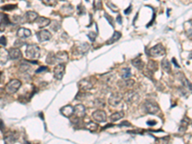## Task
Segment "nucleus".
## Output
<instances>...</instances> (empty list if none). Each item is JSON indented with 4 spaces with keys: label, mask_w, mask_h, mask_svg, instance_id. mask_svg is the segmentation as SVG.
Masks as SVG:
<instances>
[{
    "label": "nucleus",
    "mask_w": 192,
    "mask_h": 144,
    "mask_svg": "<svg viewBox=\"0 0 192 144\" xmlns=\"http://www.w3.org/2000/svg\"><path fill=\"white\" fill-rule=\"evenodd\" d=\"M25 54H26V57L28 59H31V60H35V59L40 58V49L37 45L36 44H29L27 45L26 51H25Z\"/></svg>",
    "instance_id": "1"
},
{
    "label": "nucleus",
    "mask_w": 192,
    "mask_h": 144,
    "mask_svg": "<svg viewBox=\"0 0 192 144\" xmlns=\"http://www.w3.org/2000/svg\"><path fill=\"white\" fill-rule=\"evenodd\" d=\"M21 87V82L19 80H12L10 81L7 84H6V87H5V90L6 92L9 93V94H14L19 89V87Z\"/></svg>",
    "instance_id": "2"
},
{
    "label": "nucleus",
    "mask_w": 192,
    "mask_h": 144,
    "mask_svg": "<svg viewBox=\"0 0 192 144\" xmlns=\"http://www.w3.org/2000/svg\"><path fill=\"white\" fill-rule=\"evenodd\" d=\"M144 108H145V111L148 114H157L159 111V107L154 102H150V101L145 102Z\"/></svg>",
    "instance_id": "3"
},
{
    "label": "nucleus",
    "mask_w": 192,
    "mask_h": 144,
    "mask_svg": "<svg viewBox=\"0 0 192 144\" xmlns=\"http://www.w3.org/2000/svg\"><path fill=\"white\" fill-rule=\"evenodd\" d=\"M165 54V49L162 46V44H157L150 50V55L153 57H159V56H163Z\"/></svg>",
    "instance_id": "4"
},
{
    "label": "nucleus",
    "mask_w": 192,
    "mask_h": 144,
    "mask_svg": "<svg viewBox=\"0 0 192 144\" xmlns=\"http://www.w3.org/2000/svg\"><path fill=\"white\" fill-rule=\"evenodd\" d=\"M64 71H65V65L64 64H60L58 65H56L54 68V76L56 79L62 80L64 75Z\"/></svg>",
    "instance_id": "5"
},
{
    "label": "nucleus",
    "mask_w": 192,
    "mask_h": 144,
    "mask_svg": "<svg viewBox=\"0 0 192 144\" xmlns=\"http://www.w3.org/2000/svg\"><path fill=\"white\" fill-rule=\"evenodd\" d=\"M123 99V96H122L120 93L116 92V93H113L109 98V104L111 106H113V107H116L117 105L120 104V102L122 101Z\"/></svg>",
    "instance_id": "6"
},
{
    "label": "nucleus",
    "mask_w": 192,
    "mask_h": 144,
    "mask_svg": "<svg viewBox=\"0 0 192 144\" xmlns=\"http://www.w3.org/2000/svg\"><path fill=\"white\" fill-rule=\"evenodd\" d=\"M138 94L137 92L134 91V90H129L125 93L124 95V99L125 101L127 103H134V102H137L138 100Z\"/></svg>",
    "instance_id": "7"
},
{
    "label": "nucleus",
    "mask_w": 192,
    "mask_h": 144,
    "mask_svg": "<svg viewBox=\"0 0 192 144\" xmlns=\"http://www.w3.org/2000/svg\"><path fill=\"white\" fill-rule=\"evenodd\" d=\"M92 118L97 122H105L107 120V114L102 109H98V111H95L92 114Z\"/></svg>",
    "instance_id": "8"
},
{
    "label": "nucleus",
    "mask_w": 192,
    "mask_h": 144,
    "mask_svg": "<svg viewBox=\"0 0 192 144\" xmlns=\"http://www.w3.org/2000/svg\"><path fill=\"white\" fill-rule=\"evenodd\" d=\"M37 39H39L40 42H46V40H49L50 39H51L52 36H51V33H50L49 31L40 30V32H37Z\"/></svg>",
    "instance_id": "9"
},
{
    "label": "nucleus",
    "mask_w": 192,
    "mask_h": 144,
    "mask_svg": "<svg viewBox=\"0 0 192 144\" xmlns=\"http://www.w3.org/2000/svg\"><path fill=\"white\" fill-rule=\"evenodd\" d=\"M39 17V15H37V12L34 11H28L24 15V20L27 21L28 23H32L34 21H36Z\"/></svg>",
    "instance_id": "10"
},
{
    "label": "nucleus",
    "mask_w": 192,
    "mask_h": 144,
    "mask_svg": "<svg viewBox=\"0 0 192 144\" xmlns=\"http://www.w3.org/2000/svg\"><path fill=\"white\" fill-rule=\"evenodd\" d=\"M74 114L76 115V117L82 118L86 115V108L84 105L78 104L74 107Z\"/></svg>",
    "instance_id": "11"
},
{
    "label": "nucleus",
    "mask_w": 192,
    "mask_h": 144,
    "mask_svg": "<svg viewBox=\"0 0 192 144\" xmlns=\"http://www.w3.org/2000/svg\"><path fill=\"white\" fill-rule=\"evenodd\" d=\"M61 114L65 117L70 118L74 114V108L70 105H67L65 107H62L61 109Z\"/></svg>",
    "instance_id": "12"
},
{
    "label": "nucleus",
    "mask_w": 192,
    "mask_h": 144,
    "mask_svg": "<svg viewBox=\"0 0 192 144\" xmlns=\"http://www.w3.org/2000/svg\"><path fill=\"white\" fill-rule=\"evenodd\" d=\"M9 59H10L9 51H7V50L4 48H0V64H6Z\"/></svg>",
    "instance_id": "13"
},
{
    "label": "nucleus",
    "mask_w": 192,
    "mask_h": 144,
    "mask_svg": "<svg viewBox=\"0 0 192 144\" xmlns=\"http://www.w3.org/2000/svg\"><path fill=\"white\" fill-rule=\"evenodd\" d=\"M9 55H10V59L12 60H17L22 57V53L19 49L17 48H11L9 51Z\"/></svg>",
    "instance_id": "14"
},
{
    "label": "nucleus",
    "mask_w": 192,
    "mask_h": 144,
    "mask_svg": "<svg viewBox=\"0 0 192 144\" xmlns=\"http://www.w3.org/2000/svg\"><path fill=\"white\" fill-rule=\"evenodd\" d=\"M36 22L37 25H39L40 28H43V27L48 26V25L51 23V21H50L49 18H46L44 17H37V19L36 20Z\"/></svg>",
    "instance_id": "15"
},
{
    "label": "nucleus",
    "mask_w": 192,
    "mask_h": 144,
    "mask_svg": "<svg viewBox=\"0 0 192 144\" xmlns=\"http://www.w3.org/2000/svg\"><path fill=\"white\" fill-rule=\"evenodd\" d=\"M32 33L29 29H26V28H19L17 31V37H21V39H24V37H29Z\"/></svg>",
    "instance_id": "16"
},
{
    "label": "nucleus",
    "mask_w": 192,
    "mask_h": 144,
    "mask_svg": "<svg viewBox=\"0 0 192 144\" xmlns=\"http://www.w3.org/2000/svg\"><path fill=\"white\" fill-rule=\"evenodd\" d=\"M56 59L57 61L60 62H67L68 60V54L67 52L64 51H61L59 53L56 54Z\"/></svg>",
    "instance_id": "17"
},
{
    "label": "nucleus",
    "mask_w": 192,
    "mask_h": 144,
    "mask_svg": "<svg viewBox=\"0 0 192 144\" xmlns=\"http://www.w3.org/2000/svg\"><path fill=\"white\" fill-rule=\"evenodd\" d=\"M124 117V111H116L114 112V114H112L111 116H110V119H111L112 122H116L118 120H120L121 118Z\"/></svg>",
    "instance_id": "18"
},
{
    "label": "nucleus",
    "mask_w": 192,
    "mask_h": 144,
    "mask_svg": "<svg viewBox=\"0 0 192 144\" xmlns=\"http://www.w3.org/2000/svg\"><path fill=\"white\" fill-rule=\"evenodd\" d=\"M80 89L82 90H89L90 89H92V84H91L89 80H83L79 83Z\"/></svg>",
    "instance_id": "19"
},
{
    "label": "nucleus",
    "mask_w": 192,
    "mask_h": 144,
    "mask_svg": "<svg viewBox=\"0 0 192 144\" xmlns=\"http://www.w3.org/2000/svg\"><path fill=\"white\" fill-rule=\"evenodd\" d=\"M132 64H133V65L134 67H137V69H143L144 67V64H143V61L141 60L140 57H137L136 59H134L133 61H132Z\"/></svg>",
    "instance_id": "20"
},
{
    "label": "nucleus",
    "mask_w": 192,
    "mask_h": 144,
    "mask_svg": "<svg viewBox=\"0 0 192 144\" xmlns=\"http://www.w3.org/2000/svg\"><path fill=\"white\" fill-rule=\"evenodd\" d=\"M89 43L83 42V43H81V45H79L77 47V51L79 52L81 55H84V54H86L87 51H89Z\"/></svg>",
    "instance_id": "21"
},
{
    "label": "nucleus",
    "mask_w": 192,
    "mask_h": 144,
    "mask_svg": "<svg viewBox=\"0 0 192 144\" xmlns=\"http://www.w3.org/2000/svg\"><path fill=\"white\" fill-rule=\"evenodd\" d=\"M120 37H121V33L118 32V31H115V32L112 34V37L108 40V42H107V43H108V44H111V43H114V42H118Z\"/></svg>",
    "instance_id": "22"
},
{
    "label": "nucleus",
    "mask_w": 192,
    "mask_h": 144,
    "mask_svg": "<svg viewBox=\"0 0 192 144\" xmlns=\"http://www.w3.org/2000/svg\"><path fill=\"white\" fill-rule=\"evenodd\" d=\"M162 67L163 71L167 72V73L171 72V64H170V62H168L167 59H163L162 61Z\"/></svg>",
    "instance_id": "23"
},
{
    "label": "nucleus",
    "mask_w": 192,
    "mask_h": 144,
    "mask_svg": "<svg viewBox=\"0 0 192 144\" xmlns=\"http://www.w3.org/2000/svg\"><path fill=\"white\" fill-rule=\"evenodd\" d=\"M182 86H184L185 89H187L188 90H190V91L192 92V84L188 81L186 78H185L184 75L182 74Z\"/></svg>",
    "instance_id": "24"
},
{
    "label": "nucleus",
    "mask_w": 192,
    "mask_h": 144,
    "mask_svg": "<svg viewBox=\"0 0 192 144\" xmlns=\"http://www.w3.org/2000/svg\"><path fill=\"white\" fill-rule=\"evenodd\" d=\"M120 75H121V77L123 78L124 80L129 79V78L131 77V75H132L130 68H129V67H125V68H123V69H122L121 72H120Z\"/></svg>",
    "instance_id": "25"
},
{
    "label": "nucleus",
    "mask_w": 192,
    "mask_h": 144,
    "mask_svg": "<svg viewBox=\"0 0 192 144\" xmlns=\"http://www.w3.org/2000/svg\"><path fill=\"white\" fill-rule=\"evenodd\" d=\"M148 70L151 73H154L156 70H158V64L155 61H149V62H148Z\"/></svg>",
    "instance_id": "26"
},
{
    "label": "nucleus",
    "mask_w": 192,
    "mask_h": 144,
    "mask_svg": "<svg viewBox=\"0 0 192 144\" xmlns=\"http://www.w3.org/2000/svg\"><path fill=\"white\" fill-rule=\"evenodd\" d=\"M87 129L89 130V132L93 133V132H95L97 129H98V125H97L95 122L90 121V122H89V123L87 124Z\"/></svg>",
    "instance_id": "27"
},
{
    "label": "nucleus",
    "mask_w": 192,
    "mask_h": 144,
    "mask_svg": "<svg viewBox=\"0 0 192 144\" xmlns=\"http://www.w3.org/2000/svg\"><path fill=\"white\" fill-rule=\"evenodd\" d=\"M56 62H57L56 54H54V53H49L48 56H47V59H46V62H47V64H54Z\"/></svg>",
    "instance_id": "28"
},
{
    "label": "nucleus",
    "mask_w": 192,
    "mask_h": 144,
    "mask_svg": "<svg viewBox=\"0 0 192 144\" xmlns=\"http://www.w3.org/2000/svg\"><path fill=\"white\" fill-rule=\"evenodd\" d=\"M18 136L17 134H10L9 136H6V141L10 142V143H15L17 140Z\"/></svg>",
    "instance_id": "29"
},
{
    "label": "nucleus",
    "mask_w": 192,
    "mask_h": 144,
    "mask_svg": "<svg viewBox=\"0 0 192 144\" xmlns=\"http://www.w3.org/2000/svg\"><path fill=\"white\" fill-rule=\"evenodd\" d=\"M188 123H189V120H187L186 118H184L181 122V126H180V131L181 132H184L186 130V128L188 126Z\"/></svg>",
    "instance_id": "30"
},
{
    "label": "nucleus",
    "mask_w": 192,
    "mask_h": 144,
    "mask_svg": "<svg viewBox=\"0 0 192 144\" xmlns=\"http://www.w3.org/2000/svg\"><path fill=\"white\" fill-rule=\"evenodd\" d=\"M42 2L44 3L46 6H50V7H54L58 4L59 0H42Z\"/></svg>",
    "instance_id": "31"
},
{
    "label": "nucleus",
    "mask_w": 192,
    "mask_h": 144,
    "mask_svg": "<svg viewBox=\"0 0 192 144\" xmlns=\"http://www.w3.org/2000/svg\"><path fill=\"white\" fill-rule=\"evenodd\" d=\"M60 28H61V23L60 22H58L57 20H55V21H53V22H51V29L53 30V31H55V32H57Z\"/></svg>",
    "instance_id": "32"
},
{
    "label": "nucleus",
    "mask_w": 192,
    "mask_h": 144,
    "mask_svg": "<svg viewBox=\"0 0 192 144\" xmlns=\"http://www.w3.org/2000/svg\"><path fill=\"white\" fill-rule=\"evenodd\" d=\"M96 37H97V34L94 33V32H89V34H87V37H89L90 42H94V40H95Z\"/></svg>",
    "instance_id": "33"
},
{
    "label": "nucleus",
    "mask_w": 192,
    "mask_h": 144,
    "mask_svg": "<svg viewBox=\"0 0 192 144\" xmlns=\"http://www.w3.org/2000/svg\"><path fill=\"white\" fill-rule=\"evenodd\" d=\"M94 8L96 10H100L102 8V1L101 0H94Z\"/></svg>",
    "instance_id": "34"
},
{
    "label": "nucleus",
    "mask_w": 192,
    "mask_h": 144,
    "mask_svg": "<svg viewBox=\"0 0 192 144\" xmlns=\"http://www.w3.org/2000/svg\"><path fill=\"white\" fill-rule=\"evenodd\" d=\"M77 9H78V12H79V15H85L86 14V8L84 7V5L80 4L77 7Z\"/></svg>",
    "instance_id": "35"
},
{
    "label": "nucleus",
    "mask_w": 192,
    "mask_h": 144,
    "mask_svg": "<svg viewBox=\"0 0 192 144\" xmlns=\"http://www.w3.org/2000/svg\"><path fill=\"white\" fill-rule=\"evenodd\" d=\"M24 44H25V42H23V40H21V39H17L15 42V43H14L15 47H21V46L24 45Z\"/></svg>",
    "instance_id": "36"
},
{
    "label": "nucleus",
    "mask_w": 192,
    "mask_h": 144,
    "mask_svg": "<svg viewBox=\"0 0 192 144\" xmlns=\"http://www.w3.org/2000/svg\"><path fill=\"white\" fill-rule=\"evenodd\" d=\"M105 17H107V20L109 21V23L112 25V27H114V22H113V19H112V17H111V15H109L108 14H107V12H105Z\"/></svg>",
    "instance_id": "37"
},
{
    "label": "nucleus",
    "mask_w": 192,
    "mask_h": 144,
    "mask_svg": "<svg viewBox=\"0 0 192 144\" xmlns=\"http://www.w3.org/2000/svg\"><path fill=\"white\" fill-rule=\"evenodd\" d=\"M15 8H17L15 5H6L4 7H2V9L4 11H12V9H15Z\"/></svg>",
    "instance_id": "38"
},
{
    "label": "nucleus",
    "mask_w": 192,
    "mask_h": 144,
    "mask_svg": "<svg viewBox=\"0 0 192 144\" xmlns=\"http://www.w3.org/2000/svg\"><path fill=\"white\" fill-rule=\"evenodd\" d=\"M47 70H48V67L47 66H40V68H37V69L36 70V73H42V72L47 71Z\"/></svg>",
    "instance_id": "39"
},
{
    "label": "nucleus",
    "mask_w": 192,
    "mask_h": 144,
    "mask_svg": "<svg viewBox=\"0 0 192 144\" xmlns=\"http://www.w3.org/2000/svg\"><path fill=\"white\" fill-rule=\"evenodd\" d=\"M95 105L98 106V107H103V106L105 105V103H104L102 99H97L95 101Z\"/></svg>",
    "instance_id": "40"
},
{
    "label": "nucleus",
    "mask_w": 192,
    "mask_h": 144,
    "mask_svg": "<svg viewBox=\"0 0 192 144\" xmlns=\"http://www.w3.org/2000/svg\"><path fill=\"white\" fill-rule=\"evenodd\" d=\"M0 44L3 46H5L6 44H7V39H6L4 36H2L1 37H0Z\"/></svg>",
    "instance_id": "41"
},
{
    "label": "nucleus",
    "mask_w": 192,
    "mask_h": 144,
    "mask_svg": "<svg viewBox=\"0 0 192 144\" xmlns=\"http://www.w3.org/2000/svg\"><path fill=\"white\" fill-rule=\"evenodd\" d=\"M131 10H132V6L130 5V6H129V8H128V9H126V10L124 11V12H125L126 15H129V14H130V12H131Z\"/></svg>",
    "instance_id": "42"
},
{
    "label": "nucleus",
    "mask_w": 192,
    "mask_h": 144,
    "mask_svg": "<svg viewBox=\"0 0 192 144\" xmlns=\"http://www.w3.org/2000/svg\"><path fill=\"white\" fill-rule=\"evenodd\" d=\"M116 20H117V22H118L119 24H122V17H121L120 15H117V17H116Z\"/></svg>",
    "instance_id": "43"
},
{
    "label": "nucleus",
    "mask_w": 192,
    "mask_h": 144,
    "mask_svg": "<svg viewBox=\"0 0 192 144\" xmlns=\"http://www.w3.org/2000/svg\"><path fill=\"white\" fill-rule=\"evenodd\" d=\"M187 37H189V39H192V28L191 29H189L187 31Z\"/></svg>",
    "instance_id": "44"
},
{
    "label": "nucleus",
    "mask_w": 192,
    "mask_h": 144,
    "mask_svg": "<svg viewBox=\"0 0 192 144\" xmlns=\"http://www.w3.org/2000/svg\"><path fill=\"white\" fill-rule=\"evenodd\" d=\"M147 124L150 125V126H151V125H155V124H156V121H147Z\"/></svg>",
    "instance_id": "45"
},
{
    "label": "nucleus",
    "mask_w": 192,
    "mask_h": 144,
    "mask_svg": "<svg viewBox=\"0 0 192 144\" xmlns=\"http://www.w3.org/2000/svg\"><path fill=\"white\" fill-rule=\"evenodd\" d=\"M0 130L3 131V122H2V120H0Z\"/></svg>",
    "instance_id": "46"
},
{
    "label": "nucleus",
    "mask_w": 192,
    "mask_h": 144,
    "mask_svg": "<svg viewBox=\"0 0 192 144\" xmlns=\"http://www.w3.org/2000/svg\"><path fill=\"white\" fill-rule=\"evenodd\" d=\"M173 62H174V64H175V66H176V67H179V64H177V62H176L175 59H173Z\"/></svg>",
    "instance_id": "47"
},
{
    "label": "nucleus",
    "mask_w": 192,
    "mask_h": 144,
    "mask_svg": "<svg viewBox=\"0 0 192 144\" xmlns=\"http://www.w3.org/2000/svg\"><path fill=\"white\" fill-rule=\"evenodd\" d=\"M1 76H2V73L0 72V79H1Z\"/></svg>",
    "instance_id": "48"
},
{
    "label": "nucleus",
    "mask_w": 192,
    "mask_h": 144,
    "mask_svg": "<svg viewBox=\"0 0 192 144\" xmlns=\"http://www.w3.org/2000/svg\"><path fill=\"white\" fill-rule=\"evenodd\" d=\"M25 144H30V142H28V141H26V142H25Z\"/></svg>",
    "instance_id": "49"
},
{
    "label": "nucleus",
    "mask_w": 192,
    "mask_h": 144,
    "mask_svg": "<svg viewBox=\"0 0 192 144\" xmlns=\"http://www.w3.org/2000/svg\"><path fill=\"white\" fill-rule=\"evenodd\" d=\"M86 1H89V0H86Z\"/></svg>",
    "instance_id": "50"
}]
</instances>
